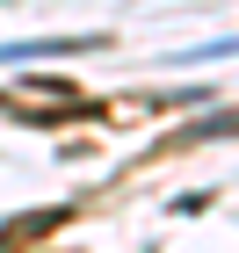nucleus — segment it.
<instances>
[{"label":"nucleus","mask_w":239,"mask_h":253,"mask_svg":"<svg viewBox=\"0 0 239 253\" xmlns=\"http://www.w3.org/2000/svg\"><path fill=\"white\" fill-rule=\"evenodd\" d=\"M51 224H65V210H37V217H22V224H7V232H0V246H22V239H44Z\"/></svg>","instance_id":"2"},{"label":"nucleus","mask_w":239,"mask_h":253,"mask_svg":"<svg viewBox=\"0 0 239 253\" xmlns=\"http://www.w3.org/2000/svg\"><path fill=\"white\" fill-rule=\"evenodd\" d=\"M109 37H44V43H0V58H73V51H101Z\"/></svg>","instance_id":"1"}]
</instances>
